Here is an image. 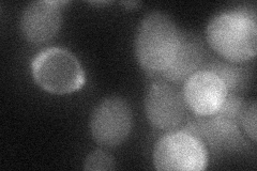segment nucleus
<instances>
[{
  "instance_id": "3",
  "label": "nucleus",
  "mask_w": 257,
  "mask_h": 171,
  "mask_svg": "<svg viewBox=\"0 0 257 171\" xmlns=\"http://www.w3.org/2000/svg\"><path fill=\"white\" fill-rule=\"evenodd\" d=\"M31 74L36 84L52 94H70L82 89L85 72L76 57L59 47L40 52L31 61Z\"/></svg>"
},
{
  "instance_id": "8",
  "label": "nucleus",
  "mask_w": 257,
  "mask_h": 171,
  "mask_svg": "<svg viewBox=\"0 0 257 171\" xmlns=\"http://www.w3.org/2000/svg\"><path fill=\"white\" fill-rule=\"evenodd\" d=\"M68 2L43 0L29 4L21 16L22 34L28 42L43 44L58 34L62 23L63 6Z\"/></svg>"
},
{
  "instance_id": "10",
  "label": "nucleus",
  "mask_w": 257,
  "mask_h": 171,
  "mask_svg": "<svg viewBox=\"0 0 257 171\" xmlns=\"http://www.w3.org/2000/svg\"><path fill=\"white\" fill-rule=\"evenodd\" d=\"M204 57L205 50L202 41L194 35L181 32L179 46L173 62L157 78L178 86L202 68Z\"/></svg>"
},
{
  "instance_id": "12",
  "label": "nucleus",
  "mask_w": 257,
  "mask_h": 171,
  "mask_svg": "<svg viewBox=\"0 0 257 171\" xmlns=\"http://www.w3.org/2000/svg\"><path fill=\"white\" fill-rule=\"evenodd\" d=\"M84 169L89 171H105L116 169V161L108 153L102 150H94L86 156Z\"/></svg>"
},
{
  "instance_id": "5",
  "label": "nucleus",
  "mask_w": 257,
  "mask_h": 171,
  "mask_svg": "<svg viewBox=\"0 0 257 171\" xmlns=\"http://www.w3.org/2000/svg\"><path fill=\"white\" fill-rule=\"evenodd\" d=\"M89 126L96 143L116 148L125 141L132 131L133 115L130 105L122 97H107L95 106Z\"/></svg>"
},
{
  "instance_id": "11",
  "label": "nucleus",
  "mask_w": 257,
  "mask_h": 171,
  "mask_svg": "<svg viewBox=\"0 0 257 171\" xmlns=\"http://www.w3.org/2000/svg\"><path fill=\"white\" fill-rule=\"evenodd\" d=\"M236 63H209L200 69H206L215 73L227 88L228 94H238L241 88L244 87L245 75L244 72L235 66Z\"/></svg>"
},
{
  "instance_id": "4",
  "label": "nucleus",
  "mask_w": 257,
  "mask_h": 171,
  "mask_svg": "<svg viewBox=\"0 0 257 171\" xmlns=\"http://www.w3.org/2000/svg\"><path fill=\"white\" fill-rule=\"evenodd\" d=\"M208 158L204 141L183 128L163 135L154 150V164L161 171H203Z\"/></svg>"
},
{
  "instance_id": "9",
  "label": "nucleus",
  "mask_w": 257,
  "mask_h": 171,
  "mask_svg": "<svg viewBox=\"0 0 257 171\" xmlns=\"http://www.w3.org/2000/svg\"><path fill=\"white\" fill-rule=\"evenodd\" d=\"M196 135L215 151H234L245 145V140L236 120L214 113L208 117H195L183 127Z\"/></svg>"
},
{
  "instance_id": "7",
  "label": "nucleus",
  "mask_w": 257,
  "mask_h": 171,
  "mask_svg": "<svg viewBox=\"0 0 257 171\" xmlns=\"http://www.w3.org/2000/svg\"><path fill=\"white\" fill-rule=\"evenodd\" d=\"M182 94L187 108L195 117H208L221 109L228 91L215 73L200 69L184 81Z\"/></svg>"
},
{
  "instance_id": "6",
  "label": "nucleus",
  "mask_w": 257,
  "mask_h": 171,
  "mask_svg": "<svg viewBox=\"0 0 257 171\" xmlns=\"http://www.w3.org/2000/svg\"><path fill=\"white\" fill-rule=\"evenodd\" d=\"M182 90L168 81L156 78L145 97V112L149 123L161 131L178 128L187 118Z\"/></svg>"
},
{
  "instance_id": "1",
  "label": "nucleus",
  "mask_w": 257,
  "mask_h": 171,
  "mask_svg": "<svg viewBox=\"0 0 257 171\" xmlns=\"http://www.w3.org/2000/svg\"><path fill=\"white\" fill-rule=\"evenodd\" d=\"M209 46L230 63L253 59L257 53V23L254 11H224L209 21L206 30Z\"/></svg>"
},
{
  "instance_id": "2",
  "label": "nucleus",
  "mask_w": 257,
  "mask_h": 171,
  "mask_svg": "<svg viewBox=\"0 0 257 171\" xmlns=\"http://www.w3.org/2000/svg\"><path fill=\"white\" fill-rule=\"evenodd\" d=\"M181 31L171 16L151 12L141 22L135 38V55L141 67L157 77L173 62L180 42Z\"/></svg>"
},
{
  "instance_id": "13",
  "label": "nucleus",
  "mask_w": 257,
  "mask_h": 171,
  "mask_svg": "<svg viewBox=\"0 0 257 171\" xmlns=\"http://www.w3.org/2000/svg\"><path fill=\"white\" fill-rule=\"evenodd\" d=\"M240 126L253 142H256V103L245 102L239 118Z\"/></svg>"
}]
</instances>
